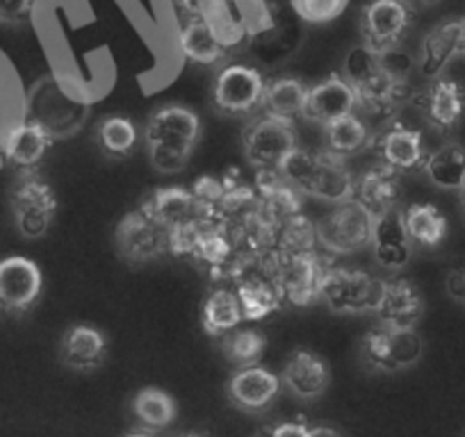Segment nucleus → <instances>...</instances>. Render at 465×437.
Returning a JSON list of instances; mask_svg holds the SVG:
<instances>
[{"mask_svg":"<svg viewBox=\"0 0 465 437\" xmlns=\"http://www.w3.org/2000/svg\"><path fill=\"white\" fill-rule=\"evenodd\" d=\"M201 137V119L194 110L178 102L155 107L144 126L146 153L158 173L172 176L183 171Z\"/></svg>","mask_w":465,"mask_h":437,"instance_id":"1","label":"nucleus"},{"mask_svg":"<svg viewBox=\"0 0 465 437\" xmlns=\"http://www.w3.org/2000/svg\"><path fill=\"white\" fill-rule=\"evenodd\" d=\"M342 75L354 87L359 107L374 117H395L397 107L404 105L411 96L409 83L392 75L383 66L381 57L363 44L349 51L342 64Z\"/></svg>","mask_w":465,"mask_h":437,"instance_id":"2","label":"nucleus"},{"mask_svg":"<svg viewBox=\"0 0 465 437\" xmlns=\"http://www.w3.org/2000/svg\"><path fill=\"white\" fill-rule=\"evenodd\" d=\"M281 176L302 196L326 200V203H344L354 199V178L344 167V160L326 153L297 146L281 164Z\"/></svg>","mask_w":465,"mask_h":437,"instance_id":"3","label":"nucleus"},{"mask_svg":"<svg viewBox=\"0 0 465 437\" xmlns=\"http://www.w3.org/2000/svg\"><path fill=\"white\" fill-rule=\"evenodd\" d=\"M87 114L89 101L83 92L57 75L42 78L28 93V119L37 121L53 140L75 135Z\"/></svg>","mask_w":465,"mask_h":437,"instance_id":"4","label":"nucleus"},{"mask_svg":"<svg viewBox=\"0 0 465 437\" xmlns=\"http://www.w3.org/2000/svg\"><path fill=\"white\" fill-rule=\"evenodd\" d=\"M424 358V340L418 328H395L377 324L363 335L359 346V360L370 374L409 372Z\"/></svg>","mask_w":465,"mask_h":437,"instance_id":"5","label":"nucleus"},{"mask_svg":"<svg viewBox=\"0 0 465 437\" xmlns=\"http://www.w3.org/2000/svg\"><path fill=\"white\" fill-rule=\"evenodd\" d=\"M10 209L16 233L37 242L46 238L57 217V194L39 173H21L10 189Z\"/></svg>","mask_w":465,"mask_h":437,"instance_id":"6","label":"nucleus"},{"mask_svg":"<svg viewBox=\"0 0 465 437\" xmlns=\"http://www.w3.org/2000/svg\"><path fill=\"white\" fill-rule=\"evenodd\" d=\"M267 271L279 285L285 303L294 307H306L320 301L322 283H324L329 265H324V260L315 251H279L270 257Z\"/></svg>","mask_w":465,"mask_h":437,"instance_id":"7","label":"nucleus"},{"mask_svg":"<svg viewBox=\"0 0 465 437\" xmlns=\"http://www.w3.org/2000/svg\"><path fill=\"white\" fill-rule=\"evenodd\" d=\"M267 80L261 69L244 62L222 66L213 83V102L228 117H249L262 110Z\"/></svg>","mask_w":465,"mask_h":437,"instance_id":"8","label":"nucleus"},{"mask_svg":"<svg viewBox=\"0 0 465 437\" xmlns=\"http://www.w3.org/2000/svg\"><path fill=\"white\" fill-rule=\"evenodd\" d=\"M363 46L383 55L404 44L413 28V7L406 0H368L359 12Z\"/></svg>","mask_w":465,"mask_h":437,"instance_id":"9","label":"nucleus"},{"mask_svg":"<svg viewBox=\"0 0 465 437\" xmlns=\"http://www.w3.org/2000/svg\"><path fill=\"white\" fill-rule=\"evenodd\" d=\"M381 292V280L356 267H329L322 283L320 301L335 315L372 312Z\"/></svg>","mask_w":465,"mask_h":437,"instance_id":"10","label":"nucleus"},{"mask_svg":"<svg viewBox=\"0 0 465 437\" xmlns=\"http://www.w3.org/2000/svg\"><path fill=\"white\" fill-rule=\"evenodd\" d=\"M244 158L256 171H279L283 160L299 146L297 131L290 121L261 114L242 137Z\"/></svg>","mask_w":465,"mask_h":437,"instance_id":"11","label":"nucleus"},{"mask_svg":"<svg viewBox=\"0 0 465 437\" xmlns=\"http://www.w3.org/2000/svg\"><path fill=\"white\" fill-rule=\"evenodd\" d=\"M374 217L356 200L335 203V208L317 226V242L324 251L342 256L370 247Z\"/></svg>","mask_w":465,"mask_h":437,"instance_id":"12","label":"nucleus"},{"mask_svg":"<svg viewBox=\"0 0 465 437\" xmlns=\"http://www.w3.org/2000/svg\"><path fill=\"white\" fill-rule=\"evenodd\" d=\"M176 44L187 64L196 69H222L235 48V37L222 30L217 21L187 19L178 24Z\"/></svg>","mask_w":465,"mask_h":437,"instance_id":"13","label":"nucleus"},{"mask_svg":"<svg viewBox=\"0 0 465 437\" xmlns=\"http://www.w3.org/2000/svg\"><path fill=\"white\" fill-rule=\"evenodd\" d=\"M44 292V274L35 260L25 256H7L0 260V312L24 316L39 303Z\"/></svg>","mask_w":465,"mask_h":437,"instance_id":"14","label":"nucleus"},{"mask_svg":"<svg viewBox=\"0 0 465 437\" xmlns=\"http://www.w3.org/2000/svg\"><path fill=\"white\" fill-rule=\"evenodd\" d=\"M114 244L119 256L131 265H146L167 251V230L144 208L128 212L116 224Z\"/></svg>","mask_w":465,"mask_h":437,"instance_id":"15","label":"nucleus"},{"mask_svg":"<svg viewBox=\"0 0 465 437\" xmlns=\"http://www.w3.org/2000/svg\"><path fill=\"white\" fill-rule=\"evenodd\" d=\"M370 144L377 151L379 162L397 173H411L424 169L429 158L427 140L420 128L401 121H391Z\"/></svg>","mask_w":465,"mask_h":437,"instance_id":"16","label":"nucleus"},{"mask_svg":"<svg viewBox=\"0 0 465 437\" xmlns=\"http://www.w3.org/2000/svg\"><path fill=\"white\" fill-rule=\"evenodd\" d=\"M53 137L39 126L37 121L25 117L24 121L15 123L0 140V155L16 176L21 173H37L46 155L53 149Z\"/></svg>","mask_w":465,"mask_h":437,"instance_id":"17","label":"nucleus"},{"mask_svg":"<svg viewBox=\"0 0 465 437\" xmlns=\"http://www.w3.org/2000/svg\"><path fill=\"white\" fill-rule=\"evenodd\" d=\"M281 376L261 364L235 369L226 383V396L240 413L262 414L274 405L276 396L281 394Z\"/></svg>","mask_w":465,"mask_h":437,"instance_id":"18","label":"nucleus"},{"mask_svg":"<svg viewBox=\"0 0 465 437\" xmlns=\"http://www.w3.org/2000/svg\"><path fill=\"white\" fill-rule=\"evenodd\" d=\"M281 385H283V390L288 392L290 396H294L297 401L312 403V401L324 396V392L329 390V363H326L320 354H315V351L294 349L283 364Z\"/></svg>","mask_w":465,"mask_h":437,"instance_id":"19","label":"nucleus"},{"mask_svg":"<svg viewBox=\"0 0 465 437\" xmlns=\"http://www.w3.org/2000/svg\"><path fill=\"white\" fill-rule=\"evenodd\" d=\"M374 316L379 324L395 328H415L424 315V298L418 285L409 278H383L379 301L374 306Z\"/></svg>","mask_w":465,"mask_h":437,"instance_id":"20","label":"nucleus"},{"mask_svg":"<svg viewBox=\"0 0 465 437\" xmlns=\"http://www.w3.org/2000/svg\"><path fill=\"white\" fill-rule=\"evenodd\" d=\"M356 107H359V98H356L354 87L347 83L342 73H331L322 83L308 87L302 119L324 128L335 119L354 114Z\"/></svg>","mask_w":465,"mask_h":437,"instance_id":"21","label":"nucleus"},{"mask_svg":"<svg viewBox=\"0 0 465 437\" xmlns=\"http://www.w3.org/2000/svg\"><path fill=\"white\" fill-rule=\"evenodd\" d=\"M60 363L69 372L89 374L105 364L107 337L101 328L92 324H74L60 340Z\"/></svg>","mask_w":465,"mask_h":437,"instance_id":"22","label":"nucleus"},{"mask_svg":"<svg viewBox=\"0 0 465 437\" xmlns=\"http://www.w3.org/2000/svg\"><path fill=\"white\" fill-rule=\"evenodd\" d=\"M374 260L386 271H401L413 257V242L406 233L401 209H391L386 214H379L372 221V242Z\"/></svg>","mask_w":465,"mask_h":437,"instance_id":"23","label":"nucleus"},{"mask_svg":"<svg viewBox=\"0 0 465 437\" xmlns=\"http://www.w3.org/2000/svg\"><path fill=\"white\" fill-rule=\"evenodd\" d=\"M420 105L429 126L440 132L454 131L465 114V83L440 75L431 80V87L422 93Z\"/></svg>","mask_w":465,"mask_h":437,"instance_id":"24","label":"nucleus"},{"mask_svg":"<svg viewBox=\"0 0 465 437\" xmlns=\"http://www.w3.org/2000/svg\"><path fill=\"white\" fill-rule=\"evenodd\" d=\"M400 173L386 164H374L354 178V199L372 217L400 208Z\"/></svg>","mask_w":465,"mask_h":437,"instance_id":"25","label":"nucleus"},{"mask_svg":"<svg viewBox=\"0 0 465 437\" xmlns=\"http://www.w3.org/2000/svg\"><path fill=\"white\" fill-rule=\"evenodd\" d=\"M460 19H447L424 34L418 51V71L429 80L445 75L447 66L460 55Z\"/></svg>","mask_w":465,"mask_h":437,"instance_id":"26","label":"nucleus"},{"mask_svg":"<svg viewBox=\"0 0 465 437\" xmlns=\"http://www.w3.org/2000/svg\"><path fill=\"white\" fill-rule=\"evenodd\" d=\"M142 208L163 226L164 230H173L178 226H185L196 218L210 217L194 196V191L183 189V187H164L158 189Z\"/></svg>","mask_w":465,"mask_h":437,"instance_id":"27","label":"nucleus"},{"mask_svg":"<svg viewBox=\"0 0 465 437\" xmlns=\"http://www.w3.org/2000/svg\"><path fill=\"white\" fill-rule=\"evenodd\" d=\"M235 294H238L242 316L247 321L267 319L274 312H279L285 303L279 285L267 269L262 274H240Z\"/></svg>","mask_w":465,"mask_h":437,"instance_id":"28","label":"nucleus"},{"mask_svg":"<svg viewBox=\"0 0 465 437\" xmlns=\"http://www.w3.org/2000/svg\"><path fill=\"white\" fill-rule=\"evenodd\" d=\"M244 321L238 294L228 287H214L201 303V328L213 340H222Z\"/></svg>","mask_w":465,"mask_h":437,"instance_id":"29","label":"nucleus"},{"mask_svg":"<svg viewBox=\"0 0 465 437\" xmlns=\"http://www.w3.org/2000/svg\"><path fill=\"white\" fill-rule=\"evenodd\" d=\"M406 233L418 248H438L447 238V217L433 203H411L401 209Z\"/></svg>","mask_w":465,"mask_h":437,"instance_id":"30","label":"nucleus"},{"mask_svg":"<svg viewBox=\"0 0 465 437\" xmlns=\"http://www.w3.org/2000/svg\"><path fill=\"white\" fill-rule=\"evenodd\" d=\"M306 96L308 87L302 80L294 78V75H279V78L267 83L265 98H262V114L294 123L303 117Z\"/></svg>","mask_w":465,"mask_h":437,"instance_id":"31","label":"nucleus"},{"mask_svg":"<svg viewBox=\"0 0 465 437\" xmlns=\"http://www.w3.org/2000/svg\"><path fill=\"white\" fill-rule=\"evenodd\" d=\"M131 413L135 417L137 428L160 432L167 431L178 417V405L169 392L160 387H144L131 401Z\"/></svg>","mask_w":465,"mask_h":437,"instance_id":"32","label":"nucleus"},{"mask_svg":"<svg viewBox=\"0 0 465 437\" xmlns=\"http://www.w3.org/2000/svg\"><path fill=\"white\" fill-rule=\"evenodd\" d=\"M424 176L442 191H460L465 187V149L460 144H442L429 153Z\"/></svg>","mask_w":465,"mask_h":437,"instance_id":"33","label":"nucleus"},{"mask_svg":"<svg viewBox=\"0 0 465 437\" xmlns=\"http://www.w3.org/2000/svg\"><path fill=\"white\" fill-rule=\"evenodd\" d=\"M372 135L365 121L354 114L340 117L324 126V151L340 160L354 158L370 144Z\"/></svg>","mask_w":465,"mask_h":437,"instance_id":"34","label":"nucleus"},{"mask_svg":"<svg viewBox=\"0 0 465 437\" xmlns=\"http://www.w3.org/2000/svg\"><path fill=\"white\" fill-rule=\"evenodd\" d=\"M142 140L140 126L131 117L124 114H112L105 117L96 128V146L103 155L112 160L131 158L137 151Z\"/></svg>","mask_w":465,"mask_h":437,"instance_id":"35","label":"nucleus"},{"mask_svg":"<svg viewBox=\"0 0 465 437\" xmlns=\"http://www.w3.org/2000/svg\"><path fill=\"white\" fill-rule=\"evenodd\" d=\"M267 349V335L258 328H235L222 337V354L235 369L261 363Z\"/></svg>","mask_w":465,"mask_h":437,"instance_id":"36","label":"nucleus"},{"mask_svg":"<svg viewBox=\"0 0 465 437\" xmlns=\"http://www.w3.org/2000/svg\"><path fill=\"white\" fill-rule=\"evenodd\" d=\"M315 242L317 226L308 221V217H303L302 212L281 221L279 238H276L279 251H312Z\"/></svg>","mask_w":465,"mask_h":437,"instance_id":"37","label":"nucleus"},{"mask_svg":"<svg viewBox=\"0 0 465 437\" xmlns=\"http://www.w3.org/2000/svg\"><path fill=\"white\" fill-rule=\"evenodd\" d=\"M294 15L302 21L312 25L333 24L344 10H347L349 0H290Z\"/></svg>","mask_w":465,"mask_h":437,"instance_id":"38","label":"nucleus"},{"mask_svg":"<svg viewBox=\"0 0 465 437\" xmlns=\"http://www.w3.org/2000/svg\"><path fill=\"white\" fill-rule=\"evenodd\" d=\"M181 21L187 19H210L217 21L222 16L226 3L223 0H173Z\"/></svg>","mask_w":465,"mask_h":437,"instance_id":"39","label":"nucleus"},{"mask_svg":"<svg viewBox=\"0 0 465 437\" xmlns=\"http://www.w3.org/2000/svg\"><path fill=\"white\" fill-rule=\"evenodd\" d=\"M35 0H0V25L3 28H25L33 21Z\"/></svg>","mask_w":465,"mask_h":437,"instance_id":"40","label":"nucleus"},{"mask_svg":"<svg viewBox=\"0 0 465 437\" xmlns=\"http://www.w3.org/2000/svg\"><path fill=\"white\" fill-rule=\"evenodd\" d=\"M308 428L311 426L303 419H297V422H281L267 428L262 437H306Z\"/></svg>","mask_w":465,"mask_h":437,"instance_id":"41","label":"nucleus"},{"mask_svg":"<svg viewBox=\"0 0 465 437\" xmlns=\"http://www.w3.org/2000/svg\"><path fill=\"white\" fill-rule=\"evenodd\" d=\"M447 294H450L454 301L463 303L465 306V267L450 271V276H447Z\"/></svg>","mask_w":465,"mask_h":437,"instance_id":"42","label":"nucleus"},{"mask_svg":"<svg viewBox=\"0 0 465 437\" xmlns=\"http://www.w3.org/2000/svg\"><path fill=\"white\" fill-rule=\"evenodd\" d=\"M306 437H344V435L333 426H312L308 428Z\"/></svg>","mask_w":465,"mask_h":437,"instance_id":"43","label":"nucleus"},{"mask_svg":"<svg viewBox=\"0 0 465 437\" xmlns=\"http://www.w3.org/2000/svg\"><path fill=\"white\" fill-rule=\"evenodd\" d=\"M406 3H409V5L413 7V10H422V7L436 5L438 0H406Z\"/></svg>","mask_w":465,"mask_h":437,"instance_id":"44","label":"nucleus"},{"mask_svg":"<svg viewBox=\"0 0 465 437\" xmlns=\"http://www.w3.org/2000/svg\"><path fill=\"white\" fill-rule=\"evenodd\" d=\"M124 437H155V432L151 431H144V428H133L131 432H126Z\"/></svg>","mask_w":465,"mask_h":437,"instance_id":"45","label":"nucleus"},{"mask_svg":"<svg viewBox=\"0 0 465 437\" xmlns=\"http://www.w3.org/2000/svg\"><path fill=\"white\" fill-rule=\"evenodd\" d=\"M459 46H460V55L465 57V19H460V39H459Z\"/></svg>","mask_w":465,"mask_h":437,"instance_id":"46","label":"nucleus"},{"mask_svg":"<svg viewBox=\"0 0 465 437\" xmlns=\"http://www.w3.org/2000/svg\"><path fill=\"white\" fill-rule=\"evenodd\" d=\"M459 194H460V209H463V214H465V187L459 191Z\"/></svg>","mask_w":465,"mask_h":437,"instance_id":"47","label":"nucleus"},{"mask_svg":"<svg viewBox=\"0 0 465 437\" xmlns=\"http://www.w3.org/2000/svg\"><path fill=\"white\" fill-rule=\"evenodd\" d=\"M178 437H203V435H199V432H183V435Z\"/></svg>","mask_w":465,"mask_h":437,"instance_id":"48","label":"nucleus"},{"mask_svg":"<svg viewBox=\"0 0 465 437\" xmlns=\"http://www.w3.org/2000/svg\"><path fill=\"white\" fill-rule=\"evenodd\" d=\"M223 3H231V0H223ZM235 3H253V0H235Z\"/></svg>","mask_w":465,"mask_h":437,"instance_id":"49","label":"nucleus"}]
</instances>
